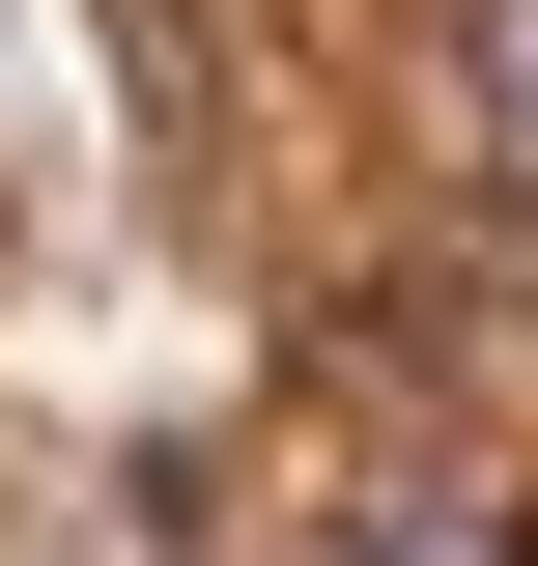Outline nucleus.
<instances>
[{
  "label": "nucleus",
  "mask_w": 538,
  "mask_h": 566,
  "mask_svg": "<svg viewBox=\"0 0 538 566\" xmlns=\"http://www.w3.org/2000/svg\"><path fill=\"white\" fill-rule=\"evenodd\" d=\"M454 85H482V170L538 199V0H454Z\"/></svg>",
  "instance_id": "f257e3e1"
},
{
  "label": "nucleus",
  "mask_w": 538,
  "mask_h": 566,
  "mask_svg": "<svg viewBox=\"0 0 538 566\" xmlns=\"http://www.w3.org/2000/svg\"><path fill=\"white\" fill-rule=\"evenodd\" d=\"M340 566H538V510H510V482H425V510H369Z\"/></svg>",
  "instance_id": "f03ea898"
}]
</instances>
